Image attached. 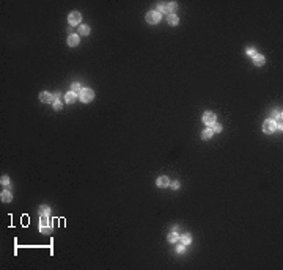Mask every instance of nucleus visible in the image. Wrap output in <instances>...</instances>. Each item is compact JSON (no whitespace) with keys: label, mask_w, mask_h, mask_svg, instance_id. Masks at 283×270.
<instances>
[{"label":"nucleus","mask_w":283,"mask_h":270,"mask_svg":"<svg viewBox=\"0 0 283 270\" xmlns=\"http://www.w3.org/2000/svg\"><path fill=\"white\" fill-rule=\"evenodd\" d=\"M80 100L82 102H85V104H88V102H91L93 100V98H94V93L91 91L90 88H82V91H80Z\"/></svg>","instance_id":"f257e3e1"},{"label":"nucleus","mask_w":283,"mask_h":270,"mask_svg":"<svg viewBox=\"0 0 283 270\" xmlns=\"http://www.w3.org/2000/svg\"><path fill=\"white\" fill-rule=\"evenodd\" d=\"M263 130L266 132V134H272V132L277 130V123L275 120H266L263 124Z\"/></svg>","instance_id":"f03ea898"},{"label":"nucleus","mask_w":283,"mask_h":270,"mask_svg":"<svg viewBox=\"0 0 283 270\" xmlns=\"http://www.w3.org/2000/svg\"><path fill=\"white\" fill-rule=\"evenodd\" d=\"M147 22L148 24H157V22H161V13L154 11V10L147 13Z\"/></svg>","instance_id":"7ed1b4c3"},{"label":"nucleus","mask_w":283,"mask_h":270,"mask_svg":"<svg viewBox=\"0 0 283 270\" xmlns=\"http://www.w3.org/2000/svg\"><path fill=\"white\" fill-rule=\"evenodd\" d=\"M202 120H203V123H204L206 126H212L214 123H217V118H216V115H214L212 112H206V113L203 115Z\"/></svg>","instance_id":"20e7f679"},{"label":"nucleus","mask_w":283,"mask_h":270,"mask_svg":"<svg viewBox=\"0 0 283 270\" xmlns=\"http://www.w3.org/2000/svg\"><path fill=\"white\" fill-rule=\"evenodd\" d=\"M80 21H82V16H80L79 11H72L69 14V17H68V22H69L71 25H79Z\"/></svg>","instance_id":"39448f33"},{"label":"nucleus","mask_w":283,"mask_h":270,"mask_svg":"<svg viewBox=\"0 0 283 270\" xmlns=\"http://www.w3.org/2000/svg\"><path fill=\"white\" fill-rule=\"evenodd\" d=\"M175 8H176L175 2H172V3H161V5H159V13H172Z\"/></svg>","instance_id":"423d86ee"},{"label":"nucleus","mask_w":283,"mask_h":270,"mask_svg":"<svg viewBox=\"0 0 283 270\" xmlns=\"http://www.w3.org/2000/svg\"><path fill=\"white\" fill-rule=\"evenodd\" d=\"M39 99H41V102H54V100H55V98H54L51 93H47V91L39 93Z\"/></svg>","instance_id":"0eeeda50"},{"label":"nucleus","mask_w":283,"mask_h":270,"mask_svg":"<svg viewBox=\"0 0 283 270\" xmlns=\"http://www.w3.org/2000/svg\"><path fill=\"white\" fill-rule=\"evenodd\" d=\"M0 198H2L3 203H10L11 198H13V195H11L10 190H2V193H0Z\"/></svg>","instance_id":"6e6552de"},{"label":"nucleus","mask_w":283,"mask_h":270,"mask_svg":"<svg viewBox=\"0 0 283 270\" xmlns=\"http://www.w3.org/2000/svg\"><path fill=\"white\" fill-rule=\"evenodd\" d=\"M68 44H69L71 47L79 46V35H69L68 36Z\"/></svg>","instance_id":"1a4fd4ad"},{"label":"nucleus","mask_w":283,"mask_h":270,"mask_svg":"<svg viewBox=\"0 0 283 270\" xmlns=\"http://www.w3.org/2000/svg\"><path fill=\"white\" fill-rule=\"evenodd\" d=\"M167 185H170V181H168V177H167V176H161V177L157 179V187L164 189V187H167Z\"/></svg>","instance_id":"9d476101"},{"label":"nucleus","mask_w":283,"mask_h":270,"mask_svg":"<svg viewBox=\"0 0 283 270\" xmlns=\"http://www.w3.org/2000/svg\"><path fill=\"white\" fill-rule=\"evenodd\" d=\"M264 61H266V58H264L263 55H259V53H257V55L253 57V63H255V66H263V65H264Z\"/></svg>","instance_id":"9b49d317"},{"label":"nucleus","mask_w":283,"mask_h":270,"mask_svg":"<svg viewBox=\"0 0 283 270\" xmlns=\"http://www.w3.org/2000/svg\"><path fill=\"white\" fill-rule=\"evenodd\" d=\"M77 99V94L76 93H72V91H69V93H66L65 96V100H66V104H72L74 100Z\"/></svg>","instance_id":"f8f14e48"},{"label":"nucleus","mask_w":283,"mask_h":270,"mask_svg":"<svg viewBox=\"0 0 283 270\" xmlns=\"http://www.w3.org/2000/svg\"><path fill=\"white\" fill-rule=\"evenodd\" d=\"M167 22H168L170 25H176L178 22H179V19H178V16H176V14H168Z\"/></svg>","instance_id":"ddd939ff"},{"label":"nucleus","mask_w":283,"mask_h":270,"mask_svg":"<svg viewBox=\"0 0 283 270\" xmlns=\"http://www.w3.org/2000/svg\"><path fill=\"white\" fill-rule=\"evenodd\" d=\"M212 135H214V130H212V129H206V130L202 132V138H203V140H209Z\"/></svg>","instance_id":"4468645a"},{"label":"nucleus","mask_w":283,"mask_h":270,"mask_svg":"<svg viewBox=\"0 0 283 270\" xmlns=\"http://www.w3.org/2000/svg\"><path fill=\"white\" fill-rule=\"evenodd\" d=\"M179 240H181L182 245H189L190 242H192V237H190L189 234H184V236H179Z\"/></svg>","instance_id":"2eb2a0df"},{"label":"nucleus","mask_w":283,"mask_h":270,"mask_svg":"<svg viewBox=\"0 0 283 270\" xmlns=\"http://www.w3.org/2000/svg\"><path fill=\"white\" fill-rule=\"evenodd\" d=\"M39 226H51L47 215H41V218H39Z\"/></svg>","instance_id":"dca6fc26"},{"label":"nucleus","mask_w":283,"mask_h":270,"mask_svg":"<svg viewBox=\"0 0 283 270\" xmlns=\"http://www.w3.org/2000/svg\"><path fill=\"white\" fill-rule=\"evenodd\" d=\"M79 33L84 35V36L90 35V27H88V25H80V27H79Z\"/></svg>","instance_id":"f3484780"},{"label":"nucleus","mask_w":283,"mask_h":270,"mask_svg":"<svg viewBox=\"0 0 283 270\" xmlns=\"http://www.w3.org/2000/svg\"><path fill=\"white\" fill-rule=\"evenodd\" d=\"M178 240H179V236H178L176 232H172V234L168 236V242H172V244H176Z\"/></svg>","instance_id":"a211bd4d"},{"label":"nucleus","mask_w":283,"mask_h":270,"mask_svg":"<svg viewBox=\"0 0 283 270\" xmlns=\"http://www.w3.org/2000/svg\"><path fill=\"white\" fill-rule=\"evenodd\" d=\"M49 212H51L49 206H41L39 207V215H49Z\"/></svg>","instance_id":"6ab92c4d"},{"label":"nucleus","mask_w":283,"mask_h":270,"mask_svg":"<svg viewBox=\"0 0 283 270\" xmlns=\"http://www.w3.org/2000/svg\"><path fill=\"white\" fill-rule=\"evenodd\" d=\"M54 110H61V107H63V104L60 102V100H58V99H55V100H54Z\"/></svg>","instance_id":"aec40b11"},{"label":"nucleus","mask_w":283,"mask_h":270,"mask_svg":"<svg viewBox=\"0 0 283 270\" xmlns=\"http://www.w3.org/2000/svg\"><path fill=\"white\" fill-rule=\"evenodd\" d=\"M39 231L44 232V234H51V232H52V228H51V226H39Z\"/></svg>","instance_id":"412c9836"},{"label":"nucleus","mask_w":283,"mask_h":270,"mask_svg":"<svg viewBox=\"0 0 283 270\" xmlns=\"http://www.w3.org/2000/svg\"><path fill=\"white\" fill-rule=\"evenodd\" d=\"M80 91H82V86L79 85V83H72V93H80Z\"/></svg>","instance_id":"4be33fe9"},{"label":"nucleus","mask_w":283,"mask_h":270,"mask_svg":"<svg viewBox=\"0 0 283 270\" xmlns=\"http://www.w3.org/2000/svg\"><path fill=\"white\" fill-rule=\"evenodd\" d=\"M212 130L214 132H222V126L219 124V123H214V124H212Z\"/></svg>","instance_id":"5701e85b"},{"label":"nucleus","mask_w":283,"mask_h":270,"mask_svg":"<svg viewBox=\"0 0 283 270\" xmlns=\"http://www.w3.org/2000/svg\"><path fill=\"white\" fill-rule=\"evenodd\" d=\"M0 182H2V185H8V184H10V177H8V176H2Z\"/></svg>","instance_id":"b1692460"},{"label":"nucleus","mask_w":283,"mask_h":270,"mask_svg":"<svg viewBox=\"0 0 283 270\" xmlns=\"http://www.w3.org/2000/svg\"><path fill=\"white\" fill-rule=\"evenodd\" d=\"M247 53H249V55L253 58L255 55H257V50H255V49H252V47H249V49H247Z\"/></svg>","instance_id":"393cba45"},{"label":"nucleus","mask_w":283,"mask_h":270,"mask_svg":"<svg viewBox=\"0 0 283 270\" xmlns=\"http://www.w3.org/2000/svg\"><path fill=\"white\" fill-rule=\"evenodd\" d=\"M170 187H172L173 190H178V189H179V182H172Z\"/></svg>","instance_id":"a878e982"},{"label":"nucleus","mask_w":283,"mask_h":270,"mask_svg":"<svg viewBox=\"0 0 283 270\" xmlns=\"http://www.w3.org/2000/svg\"><path fill=\"white\" fill-rule=\"evenodd\" d=\"M176 251H178V253H182V251H184V245H178V246H176Z\"/></svg>","instance_id":"bb28decb"}]
</instances>
